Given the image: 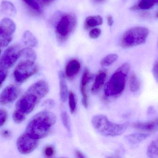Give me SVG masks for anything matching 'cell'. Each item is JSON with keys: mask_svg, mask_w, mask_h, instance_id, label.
<instances>
[{"mask_svg": "<svg viewBox=\"0 0 158 158\" xmlns=\"http://www.w3.org/2000/svg\"><path fill=\"white\" fill-rule=\"evenodd\" d=\"M48 83L43 80L39 81L31 85L16 104V110L27 116L33 111L41 99L48 94Z\"/></svg>", "mask_w": 158, "mask_h": 158, "instance_id": "cell-1", "label": "cell"}, {"mask_svg": "<svg viewBox=\"0 0 158 158\" xmlns=\"http://www.w3.org/2000/svg\"><path fill=\"white\" fill-rule=\"evenodd\" d=\"M56 122V117L53 113L49 111H41L29 122L26 133L35 139H43L50 134Z\"/></svg>", "mask_w": 158, "mask_h": 158, "instance_id": "cell-2", "label": "cell"}, {"mask_svg": "<svg viewBox=\"0 0 158 158\" xmlns=\"http://www.w3.org/2000/svg\"><path fill=\"white\" fill-rule=\"evenodd\" d=\"M130 65L125 63L117 69L105 86L104 92L107 97H117L122 94L125 89Z\"/></svg>", "mask_w": 158, "mask_h": 158, "instance_id": "cell-3", "label": "cell"}, {"mask_svg": "<svg viewBox=\"0 0 158 158\" xmlns=\"http://www.w3.org/2000/svg\"><path fill=\"white\" fill-rule=\"evenodd\" d=\"M95 130L101 135L109 137L118 136L124 133L128 127L127 123H114L110 121L105 115L94 116L91 120Z\"/></svg>", "mask_w": 158, "mask_h": 158, "instance_id": "cell-4", "label": "cell"}, {"mask_svg": "<svg viewBox=\"0 0 158 158\" xmlns=\"http://www.w3.org/2000/svg\"><path fill=\"white\" fill-rule=\"evenodd\" d=\"M58 18L56 23V34L58 41L60 42H64L76 29L77 19L73 13L61 14Z\"/></svg>", "mask_w": 158, "mask_h": 158, "instance_id": "cell-5", "label": "cell"}, {"mask_svg": "<svg viewBox=\"0 0 158 158\" xmlns=\"http://www.w3.org/2000/svg\"><path fill=\"white\" fill-rule=\"evenodd\" d=\"M148 28L135 27L124 32L122 37L121 45L123 48H131L143 44L146 41L149 34Z\"/></svg>", "mask_w": 158, "mask_h": 158, "instance_id": "cell-6", "label": "cell"}, {"mask_svg": "<svg viewBox=\"0 0 158 158\" xmlns=\"http://www.w3.org/2000/svg\"><path fill=\"white\" fill-rule=\"evenodd\" d=\"M38 70L39 67L34 61L20 60L14 70V78L17 82L23 83L36 74Z\"/></svg>", "mask_w": 158, "mask_h": 158, "instance_id": "cell-7", "label": "cell"}, {"mask_svg": "<svg viewBox=\"0 0 158 158\" xmlns=\"http://www.w3.org/2000/svg\"><path fill=\"white\" fill-rule=\"evenodd\" d=\"M16 25L13 20L5 18L0 21V47L7 46L13 40Z\"/></svg>", "mask_w": 158, "mask_h": 158, "instance_id": "cell-8", "label": "cell"}, {"mask_svg": "<svg viewBox=\"0 0 158 158\" xmlns=\"http://www.w3.org/2000/svg\"><path fill=\"white\" fill-rule=\"evenodd\" d=\"M21 50L18 45H13L8 47L0 58V67L5 69L12 67L19 58Z\"/></svg>", "mask_w": 158, "mask_h": 158, "instance_id": "cell-9", "label": "cell"}, {"mask_svg": "<svg viewBox=\"0 0 158 158\" xmlns=\"http://www.w3.org/2000/svg\"><path fill=\"white\" fill-rule=\"evenodd\" d=\"M39 140L32 138L25 133L20 135L17 141L18 150L23 155L30 154L37 148L40 143Z\"/></svg>", "mask_w": 158, "mask_h": 158, "instance_id": "cell-10", "label": "cell"}, {"mask_svg": "<svg viewBox=\"0 0 158 158\" xmlns=\"http://www.w3.org/2000/svg\"><path fill=\"white\" fill-rule=\"evenodd\" d=\"M20 93V88L18 85H8L0 94V105H6L13 103L18 97Z\"/></svg>", "mask_w": 158, "mask_h": 158, "instance_id": "cell-11", "label": "cell"}, {"mask_svg": "<svg viewBox=\"0 0 158 158\" xmlns=\"http://www.w3.org/2000/svg\"><path fill=\"white\" fill-rule=\"evenodd\" d=\"M92 78V75L89 70L87 68H85L81 79L80 90L82 96V104L85 108H87L88 105V96L87 93V85Z\"/></svg>", "mask_w": 158, "mask_h": 158, "instance_id": "cell-12", "label": "cell"}, {"mask_svg": "<svg viewBox=\"0 0 158 158\" xmlns=\"http://www.w3.org/2000/svg\"><path fill=\"white\" fill-rule=\"evenodd\" d=\"M135 129L146 132H154L158 131V117L154 120L145 122H135L132 124Z\"/></svg>", "mask_w": 158, "mask_h": 158, "instance_id": "cell-13", "label": "cell"}, {"mask_svg": "<svg viewBox=\"0 0 158 158\" xmlns=\"http://www.w3.org/2000/svg\"><path fill=\"white\" fill-rule=\"evenodd\" d=\"M150 135V134L148 133L132 134L126 135L125 137V140L131 146L136 147L141 142L144 141L148 137H149Z\"/></svg>", "mask_w": 158, "mask_h": 158, "instance_id": "cell-14", "label": "cell"}, {"mask_svg": "<svg viewBox=\"0 0 158 158\" xmlns=\"http://www.w3.org/2000/svg\"><path fill=\"white\" fill-rule=\"evenodd\" d=\"M81 67V63L78 60L76 59L70 60L66 66V75L69 79H73L78 73Z\"/></svg>", "mask_w": 158, "mask_h": 158, "instance_id": "cell-15", "label": "cell"}, {"mask_svg": "<svg viewBox=\"0 0 158 158\" xmlns=\"http://www.w3.org/2000/svg\"><path fill=\"white\" fill-rule=\"evenodd\" d=\"M59 86H60V98L62 102L66 101L68 95V89L65 77L64 72L60 71L58 72Z\"/></svg>", "mask_w": 158, "mask_h": 158, "instance_id": "cell-16", "label": "cell"}, {"mask_svg": "<svg viewBox=\"0 0 158 158\" xmlns=\"http://www.w3.org/2000/svg\"><path fill=\"white\" fill-rule=\"evenodd\" d=\"M0 12L5 15L14 17L16 14L17 10L12 2L8 1H3L0 6Z\"/></svg>", "mask_w": 158, "mask_h": 158, "instance_id": "cell-17", "label": "cell"}, {"mask_svg": "<svg viewBox=\"0 0 158 158\" xmlns=\"http://www.w3.org/2000/svg\"><path fill=\"white\" fill-rule=\"evenodd\" d=\"M158 4V0H140L130 7L131 10H147Z\"/></svg>", "mask_w": 158, "mask_h": 158, "instance_id": "cell-18", "label": "cell"}, {"mask_svg": "<svg viewBox=\"0 0 158 158\" xmlns=\"http://www.w3.org/2000/svg\"><path fill=\"white\" fill-rule=\"evenodd\" d=\"M103 23V19L100 15L89 16L85 20L84 27L85 30H89L100 26Z\"/></svg>", "mask_w": 158, "mask_h": 158, "instance_id": "cell-19", "label": "cell"}, {"mask_svg": "<svg viewBox=\"0 0 158 158\" xmlns=\"http://www.w3.org/2000/svg\"><path fill=\"white\" fill-rule=\"evenodd\" d=\"M106 76V73L104 71H101L98 74L92 86V92L96 93L101 89L105 83Z\"/></svg>", "mask_w": 158, "mask_h": 158, "instance_id": "cell-20", "label": "cell"}, {"mask_svg": "<svg viewBox=\"0 0 158 158\" xmlns=\"http://www.w3.org/2000/svg\"><path fill=\"white\" fill-rule=\"evenodd\" d=\"M19 58L20 60H29L35 62L37 58V55L32 48L27 47L21 50Z\"/></svg>", "mask_w": 158, "mask_h": 158, "instance_id": "cell-21", "label": "cell"}, {"mask_svg": "<svg viewBox=\"0 0 158 158\" xmlns=\"http://www.w3.org/2000/svg\"><path fill=\"white\" fill-rule=\"evenodd\" d=\"M23 43L27 47H35L37 45L38 42L37 39L35 36L32 34L29 31H26L24 32L22 38Z\"/></svg>", "mask_w": 158, "mask_h": 158, "instance_id": "cell-22", "label": "cell"}, {"mask_svg": "<svg viewBox=\"0 0 158 158\" xmlns=\"http://www.w3.org/2000/svg\"><path fill=\"white\" fill-rule=\"evenodd\" d=\"M147 155L149 158H158V138L150 143L148 147Z\"/></svg>", "mask_w": 158, "mask_h": 158, "instance_id": "cell-23", "label": "cell"}, {"mask_svg": "<svg viewBox=\"0 0 158 158\" xmlns=\"http://www.w3.org/2000/svg\"><path fill=\"white\" fill-rule=\"evenodd\" d=\"M140 87V82L136 74L134 73L131 75L130 79V88L133 92L139 91Z\"/></svg>", "mask_w": 158, "mask_h": 158, "instance_id": "cell-24", "label": "cell"}, {"mask_svg": "<svg viewBox=\"0 0 158 158\" xmlns=\"http://www.w3.org/2000/svg\"><path fill=\"white\" fill-rule=\"evenodd\" d=\"M118 55L116 54H110L106 56L102 59L101 61V65L102 66H109L117 61L118 59Z\"/></svg>", "mask_w": 158, "mask_h": 158, "instance_id": "cell-25", "label": "cell"}, {"mask_svg": "<svg viewBox=\"0 0 158 158\" xmlns=\"http://www.w3.org/2000/svg\"><path fill=\"white\" fill-rule=\"evenodd\" d=\"M25 3L31 8L38 14H41L42 12V8L40 3L37 0H23Z\"/></svg>", "mask_w": 158, "mask_h": 158, "instance_id": "cell-26", "label": "cell"}, {"mask_svg": "<svg viewBox=\"0 0 158 158\" xmlns=\"http://www.w3.org/2000/svg\"><path fill=\"white\" fill-rule=\"evenodd\" d=\"M61 117L63 125L69 133L71 132L70 119L67 113L65 111H62L61 112Z\"/></svg>", "mask_w": 158, "mask_h": 158, "instance_id": "cell-27", "label": "cell"}, {"mask_svg": "<svg viewBox=\"0 0 158 158\" xmlns=\"http://www.w3.org/2000/svg\"><path fill=\"white\" fill-rule=\"evenodd\" d=\"M69 102L70 111L71 113H74L77 109V100L74 93L70 92L69 94Z\"/></svg>", "mask_w": 158, "mask_h": 158, "instance_id": "cell-28", "label": "cell"}, {"mask_svg": "<svg viewBox=\"0 0 158 158\" xmlns=\"http://www.w3.org/2000/svg\"><path fill=\"white\" fill-rule=\"evenodd\" d=\"M26 115L19 112L18 110H16L14 111L13 114V119L15 122L16 123H20L23 122L26 119Z\"/></svg>", "mask_w": 158, "mask_h": 158, "instance_id": "cell-29", "label": "cell"}, {"mask_svg": "<svg viewBox=\"0 0 158 158\" xmlns=\"http://www.w3.org/2000/svg\"><path fill=\"white\" fill-rule=\"evenodd\" d=\"M55 149L52 146H47L44 149V155L47 158L53 157L55 155Z\"/></svg>", "mask_w": 158, "mask_h": 158, "instance_id": "cell-30", "label": "cell"}, {"mask_svg": "<svg viewBox=\"0 0 158 158\" xmlns=\"http://www.w3.org/2000/svg\"><path fill=\"white\" fill-rule=\"evenodd\" d=\"M7 118V112L4 109H0V127L6 122Z\"/></svg>", "mask_w": 158, "mask_h": 158, "instance_id": "cell-31", "label": "cell"}, {"mask_svg": "<svg viewBox=\"0 0 158 158\" xmlns=\"http://www.w3.org/2000/svg\"><path fill=\"white\" fill-rule=\"evenodd\" d=\"M101 30L98 28H95L91 30L89 32V36L92 39H97L101 35Z\"/></svg>", "mask_w": 158, "mask_h": 158, "instance_id": "cell-32", "label": "cell"}, {"mask_svg": "<svg viewBox=\"0 0 158 158\" xmlns=\"http://www.w3.org/2000/svg\"><path fill=\"white\" fill-rule=\"evenodd\" d=\"M7 75V71L6 69L0 67V87L4 82Z\"/></svg>", "mask_w": 158, "mask_h": 158, "instance_id": "cell-33", "label": "cell"}, {"mask_svg": "<svg viewBox=\"0 0 158 158\" xmlns=\"http://www.w3.org/2000/svg\"><path fill=\"white\" fill-rule=\"evenodd\" d=\"M153 73L155 79L158 83V59L154 63L153 67Z\"/></svg>", "mask_w": 158, "mask_h": 158, "instance_id": "cell-34", "label": "cell"}, {"mask_svg": "<svg viewBox=\"0 0 158 158\" xmlns=\"http://www.w3.org/2000/svg\"><path fill=\"white\" fill-rule=\"evenodd\" d=\"M44 106L48 107V108H51L53 107L55 105V102L54 100L52 99H48L46 100L44 104Z\"/></svg>", "mask_w": 158, "mask_h": 158, "instance_id": "cell-35", "label": "cell"}, {"mask_svg": "<svg viewBox=\"0 0 158 158\" xmlns=\"http://www.w3.org/2000/svg\"><path fill=\"white\" fill-rule=\"evenodd\" d=\"M40 1L44 5H48L53 2L56 0H40Z\"/></svg>", "mask_w": 158, "mask_h": 158, "instance_id": "cell-36", "label": "cell"}, {"mask_svg": "<svg viewBox=\"0 0 158 158\" xmlns=\"http://www.w3.org/2000/svg\"><path fill=\"white\" fill-rule=\"evenodd\" d=\"M107 23L109 26H112L113 25L114 21H113V18L111 15L108 16L107 17Z\"/></svg>", "mask_w": 158, "mask_h": 158, "instance_id": "cell-37", "label": "cell"}, {"mask_svg": "<svg viewBox=\"0 0 158 158\" xmlns=\"http://www.w3.org/2000/svg\"><path fill=\"white\" fill-rule=\"evenodd\" d=\"M75 155L77 158H83L85 157L84 155L79 150H76L75 151Z\"/></svg>", "mask_w": 158, "mask_h": 158, "instance_id": "cell-38", "label": "cell"}, {"mask_svg": "<svg viewBox=\"0 0 158 158\" xmlns=\"http://www.w3.org/2000/svg\"><path fill=\"white\" fill-rule=\"evenodd\" d=\"M9 135H10V133L8 131L5 130L3 131L2 135H3L4 137H7L9 136Z\"/></svg>", "mask_w": 158, "mask_h": 158, "instance_id": "cell-39", "label": "cell"}, {"mask_svg": "<svg viewBox=\"0 0 158 158\" xmlns=\"http://www.w3.org/2000/svg\"><path fill=\"white\" fill-rule=\"evenodd\" d=\"M94 2L96 3H100L103 2H105L106 0H93Z\"/></svg>", "mask_w": 158, "mask_h": 158, "instance_id": "cell-40", "label": "cell"}, {"mask_svg": "<svg viewBox=\"0 0 158 158\" xmlns=\"http://www.w3.org/2000/svg\"><path fill=\"white\" fill-rule=\"evenodd\" d=\"M1 48V47H0ZM1 53H2V50H1V48H0V55H1Z\"/></svg>", "mask_w": 158, "mask_h": 158, "instance_id": "cell-41", "label": "cell"}, {"mask_svg": "<svg viewBox=\"0 0 158 158\" xmlns=\"http://www.w3.org/2000/svg\"><path fill=\"white\" fill-rule=\"evenodd\" d=\"M156 17L158 18V13H157V14L156 15Z\"/></svg>", "mask_w": 158, "mask_h": 158, "instance_id": "cell-42", "label": "cell"}]
</instances>
